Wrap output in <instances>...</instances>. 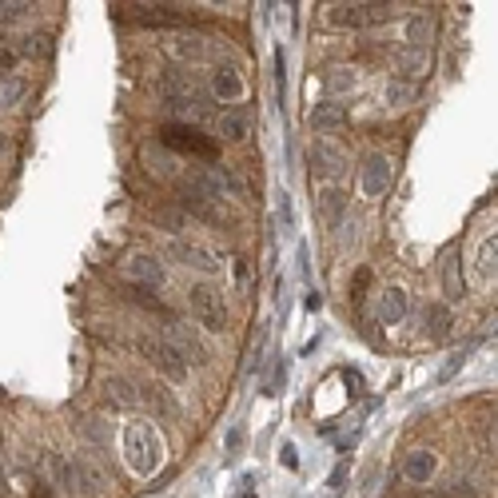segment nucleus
<instances>
[{"label":"nucleus","instance_id":"obj_1","mask_svg":"<svg viewBox=\"0 0 498 498\" xmlns=\"http://www.w3.org/2000/svg\"><path fill=\"white\" fill-rule=\"evenodd\" d=\"M120 450H124V463L136 470V475H156L164 463V442L156 435L152 422H128L120 431Z\"/></svg>","mask_w":498,"mask_h":498},{"label":"nucleus","instance_id":"obj_2","mask_svg":"<svg viewBox=\"0 0 498 498\" xmlns=\"http://www.w3.org/2000/svg\"><path fill=\"white\" fill-rule=\"evenodd\" d=\"M160 140L172 147V152H183V156H200V160H216L219 147L216 140H208L196 124H164L160 128Z\"/></svg>","mask_w":498,"mask_h":498},{"label":"nucleus","instance_id":"obj_3","mask_svg":"<svg viewBox=\"0 0 498 498\" xmlns=\"http://www.w3.org/2000/svg\"><path fill=\"white\" fill-rule=\"evenodd\" d=\"M188 303H191V316L204 331H224L227 327V311H224V295L208 283H196L188 291Z\"/></svg>","mask_w":498,"mask_h":498},{"label":"nucleus","instance_id":"obj_4","mask_svg":"<svg viewBox=\"0 0 498 498\" xmlns=\"http://www.w3.org/2000/svg\"><path fill=\"white\" fill-rule=\"evenodd\" d=\"M391 4H331L327 8V24L331 29H363V24H379L391 21Z\"/></svg>","mask_w":498,"mask_h":498},{"label":"nucleus","instance_id":"obj_5","mask_svg":"<svg viewBox=\"0 0 498 498\" xmlns=\"http://www.w3.org/2000/svg\"><path fill=\"white\" fill-rule=\"evenodd\" d=\"M140 351L147 355V363H152L156 371H164L168 379H176V383L188 379V359H183L168 339H140Z\"/></svg>","mask_w":498,"mask_h":498},{"label":"nucleus","instance_id":"obj_6","mask_svg":"<svg viewBox=\"0 0 498 498\" xmlns=\"http://www.w3.org/2000/svg\"><path fill=\"white\" fill-rule=\"evenodd\" d=\"M359 180H363V191H367L371 200L387 196V188H391V180H395L391 160H387L383 152H371V156L363 160V172H359Z\"/></svg>","mask_w":498,"mask_h":498},{"label":"nucleus","instance_id":"obj_7","mask_svg":"<svg viewBox=\"0 0 498 498\" xmlns=\"http://www.w3.org/2000/svg\"><path fill=\"white\" fill-rule=\"evenodd\" d=\"M172 260H180L183 267H196V271H204V275H216L219 267H224V260H219L211 247L191 244V239H176V244H172Z\"/></svg>","mask_w":498,"mask_h":498},{"label":"nucleus","instance_id":"obj_8","mask_svg":"<svg viewBox=\"0 0 498 498\" xmlns=\"http://www.w3.org/2000/svg\"><path fill=\"white\" fill-rule=\"evenodd\" d=\"M124 275L132 288H164V280H168V271H164V263L156 260V255H132V260L124 263Z\"/></svg>","mask_w":498,"mask_h":498},{"label":"nucleus","instance_id":"obj_9","mask_svg":"<svg viewBox=\"0 0 498 498\" xmlns=\"http://www.w3.org/2000/svg\"><path fill=\"white\" fill-rule=\"evenodd\" d=\"M211 96L224 100V104H236V100L244 96V76H239L232 64H219V68L211 72Z\"/></svg>","mask_w":498,"mask_h":498},{"label":"nucleus","instance_id":"obj_10","mask_svg":"<svg viewBox=\"0 0 498 498\" xmlns=\"http://www.w3.org/2000/svg\"><path fill=\"white\" fill-rule=\"evenodd\" d=\"M311 168H316V176H327V180H339L347 172V160H343V152L339 147H331V144H316L311 147Z\"/></svg>","mask_w":498,"mask_h":498},{"label":"nucleus","instance_id":"obj_11","mask_svg":"<svg viewBox=\"0 0 498 498\" xmlns=\"http://www.w3.org/2000/svg\"><path fill=\"white\" fill-rule=\"evenodd\" d=\"M435 470H439V458L431 455V450H411V455L403 458V478L414 483V486L431 483V478H435Z\"/></svg>","mask_w":498,"mask_h":498},{"label":"nucleus","instance_id":"obj_12","mask_svg":"<svg viewBox=\"0 0 498 498\" xmlns=\"http://www.w3.org/2000/svg\"><path fill=\"white\" fill-rule=\"evenodd\" d=\"M407 319V291L403 288H387L383 299H379V323L395 327V323Z\"/></svg>","mask_w":498,"mask_h":498},{"label":"nucleus","instance_id":"obj_13","mask_svg":"<svg viewBox=\"0 0 498 498\" xmlns=\"http://www.w3.org/2000/svg\"><path fill=\"white\" fill-rule=\"evenodd\" d=\"M307 120H311V128H316V132H335V128L347 124V108L343 104H331V100H327V104L311 108Z\"/></svg>","mask_w":498,"mask_h":498},{"label":"nucleus","instance_id":"obj_14","mask_svg":"<svg viewBox=\"0 0 498 498\" xmlns=\"http://www.w3.org/2000/svg\"><path fill=\"white\" fill-rule=\"evenodd\" d=\"M247 132H252V120H247L244 108H232V112L219 116V136H224L227 144H244Z\"/></svg>","mask_w":498,"mask_h":498},{"label":"nucleus","instance_id":"obj_15","mask_svg":"<svg viewBox=\"0 0 498 498\" xmlns=\"http://www.w3.org/2000/svg\"><path fill=\"white\" fill-rule=\"evenodd\" d=\"M316 211L323 216V224H331V227H335L339 219H343V211H347V191H339V188H327V191H319V200H316Z\"/></svg>","mask_w":498,"mask_h":498},{"label":"nucleus","instance_id":"obj_16","mask_svg":"<svg viewBox=\"0 0 498 498\" xmlns=\"http://www.w3.org/2000/svg\"><path fill=\"white\" fill-rule=\"evenodd\" d=\"M442 291L447 299H463V275H458V252L442 255Z\"/></svg>","mask_w":498,"mask_h":498},{"label":"nucleus","instance_id":"obj_17","mask_svg":"<svg viewBox=\"0 0 498 498\" xmlns=\"http://www.w3.org/2000/svg\"><path fill=\"white\" fill-rule=\"evenodd\" d=\"M136 8V21L144 24H180L183 16L172 13V4H132Z\"/></svg>","mask_w":498,"mask_h":498},{"label":"nucleus","instance_id":"obj_18","mask_svg":"<svg viewBox=\"0 0 498 498\" xmlns=\"http://www.w3.org/2000/svg\"><path fill=\"white\" fill-rule=\"evenodd\" d=\"M108 399H112L116 407H140V391H136L128 379H120V375L108 379Z\"/></svg>","mask_w":498,"mask_h":498},{"label":"nucleus","instance_id":"obj_19","mask_svg":"<svg viewBox=\"0 0 498 498\" xmlns=\"http://www.w3.org/2000/svg\"><path fill=\"white\" fill-rule=\"evenodd\" d=\"M431 36H435L431 16H411V21H407V44H411V49H427Z\"/></svg>","mask_w":498,"mask_h":498},{"label":"nucleus","instance_id":"obj_20","mask_svg":"<svg viewBox=\"0 0 498 498\" xmlns=\"http://www.w3.org/2000/svg\"><path fill=\"white\" fill-rule=\"evenodd\" d=\"M478 271H483V275H498V232L486 236L483 244H478Z\"/></svg>","mask_w":498,"mask_h":498},{"label":"nucleus","instance_id":"obj_21","mask_svg":"<svg viewBox=\"0 0 498 498\" xmlns=\"http://www.w3.org/2000/svg\"><path fill=\"white\" fill-rule=\"evenodd\" d=\"M422 319H427V327H431V335L442 339L450 331V311H447V303H431L427 311H422Z\"/></svg>","mask_w":498,"mask_h":498},{"label":"nucleus","instance_id":"obj_22","mask_svg":"<svg viewBox=\"0 0 498 498\" xmlns=\"http://www.w3.org/2000/svg\"><path fill=\"white\" fill-rule=\"evenodd\" d=\"M76 486H84V494H96L100 486H108V483H104V475L88 463V458H80V463H76Z\"/></svg>","mask_w":498,"mask_h":498},{"label":"nucleus","instance_id":"obj_23","mask_svg":"<svg viewBox=\"0 0 498 498\" xmlns=\"http://www.w3.org/2000/svg\"><path fill=\"white\" fill-rule=\"evenodd\" d=\"M24 92H29V84H24V80H16V76H4V80H0V108H13V104H21V100H24Z\"/></svg>","mask_w":498,"mask_h":498},{"label":"nucleus","instance_id":"obj_24","mask_svg":"<svg viewBox=\"0 0 498 498\" xmlns=\"http://www.w3.org/2000/svg\"><path fill=\"white\" fill-rule=\"evenodd\" d=\"M152 219H156V227H164V232H183V227H188V216L176 208H160Z\"/></svg>","mask_w":498,"mask_h":498},{"label":"nucleus","instance_id":"obj_25","mask_svg":"<svg viewBox=\"0 0 498 498\" xmlns=\"http://www.w3.org/2000/svg\"><path fill=\"white\" fill-rule=\"evenodd\" d=\"M32 13L29 0H0V24H13V21H24Z\"/></svg>","mask_w":498,"mask_h":498},{"label":"nucleus","instance_id":"obj_26","mask_svg":"<svg viewBox=\"0 0 498 498\" xmlns=\"http://www.w3.org/2000/svg\"><path fill=\"white\" fill-rule=\"evenodd\" d=\"M49 470H52V478H57L60 486H76V467L64 463L60 455H49Z\"/></svg>","mask_w":498,"mask_h":498},{"label":"nucleus","instance_id":"obj_27","mask_svg":"<svg viewBox=\"0 0 498 498\" xmlns=\"http://www.w3.org/2000/svg\"><path fill=\"white\" fill-rule=\"evenodd\" d=\"M144 391H147V395H140V403H144V399H152L164 414H176V403L168 399V391H164V387H156V383H152V387H144Z\"/></svg>","mask_w":498,"mask_h":498},{"label":"nucleus","instance_id":"obj_28","mask_svg":"<svg viewBox=\"0 0 498 498\" xmlns=\"http://www.w3.org/2000/svg\"><path fill=\"white\" fill-rule=\"evenodd\" d=\"M327 88H331V92H347V88H355V76H351L347 68H335V76L327 80Z\"/></svg>","mask_w":498,"mask_h":498},{"label":"nucleus","instance_id":"obj_29","mask_svg":"<svg viewBox=\"0 0 498 498\" xmlns=\"http://www.w3.org/2000/svg\"><path fill=\"white\" fill-rule=\"evenodd\" d=\"M399 64H403V68H407V72H414V68H427V52H414V49H407V52H403V57H399Z\"/></svg>","mask_w":498,"mask_h":498},{"label":"nucleus","instance_id":"obj_30","mask_svg":"<svg viewBox=\"0 0 498 498\" xmlns=\"http://www.w3.org/2000/svg\"><path fill=\"white\" fill-rule=\"evenodd\" d=\"M280 463H283V467H291V470L299 467V455H295L291 442H283V447H280Z\"/></svg>","mask_w":498,"mask_h":498},{"label":"nucleus","instance_id":"obj_31","mask_svg":"<svg viewBox=\"0 0 498 498\" xmlns=\"http://www.w3.org/2000/svg\"><path fill=\"white\" fill-rule=\"evenodd\" d=\"M391 100H395V104H403V100H411V88H407V84H391Z\"/></svg>","mask_w":498,"mask_h":498},{"label":"nucleus","instance_id":"obj_32","mask_svg":"<svg viewBox=\"0 0 498 498\" xmlns=\"http://www.w3.org/2000/svg\"><path fill=\"white\" fill-rule=\"evenodd\" d=\"M343 383L351 387V391H363V375L359 371H343Z\"/></svg>","mask_w":498,"mask_h":498},{"label":"nucleus","instance_id":"obj_33","mask_svg":"<svg viewBox=\"0 0 498 498\" xmlns=\"http://www.w3.org/2000/svg\"><path fill=\"white\" fill-rule=\"evenodd\" d=\"M16 64V52L13 49H0V72H8Z\"/></svg>","mask_w":498,"mask_h":498},{"label":"nucleus","instance_id":"obj_34","mask_svg":"<svg viewBox=\"0 0 498 498\" xmlns=\"http://www.w3.org/2000/svg\"><path fill=\"white\" fill-rule=\"evenodd\" d=\"M239 442H244V431H232V435H227V450H239Z\"/></svg>","mask_w":498,"mask_h":498},{"label":"nucleus","instance_id":"obj_35","mask_svg":"<svg viewBox=\"0 0 498 498\" xmlns=\"http://www.w3.org/2000/svg\"><path fill=\"white\" fill-rule=\"evenodd\" d=\"M367 280H371V275H367V271H359V275H355V291H351V295H355V299H359V291H363V288H367Z\"/></svg>","mask_w":498,"mask_h":498},{"label":"nucleus","instance_id":"obj_36","mask_svg":"<svg viewBox=\"0 0 498 498\" xmlns=\"http://www.w3.org/2000/svg\"><path fill=\"white\" fill-rule=\"evenodd\" d=\"M32 498H57L49 491V483H36V491H32Z\"/></svg>","mask_w":498,"mask_h":498},{"label":"nucleus","instance_id":"obj_37","mask_svg":"<svg viewBox=\"0 0 498 498\" xmlns=\"http://www.w3.org/2000/svg\"><path fill=\"white\" fill-rule=\"evenodd\" d=\"M491 447H494V455H498V427L491 431Z\"/></svg>","mask_w":498,"mask_h":498},{"label":"nucleus","instance_id":"obj_38","mask_svg":"<svg viewBox=\"0 0 498 498\" xmlns=\"http://www.w3.org/2000/svg\"><path fill=\"white\" fill-rule=\"evenodd\" d=\"M0 491H4V467H0Z\"/></svg>","mask_w":498,"mask_h":498},{"label":"nucleus","instance_id":"obj_39","mask_svg":"<svg viewBox=\"0 0 498 498\" xmlns=\"http://www.w3.org/2000/svg\"><path fill=\"white\" fill-rule=\"evenodd\" d=\"M4 147H8V140H4V136H0V152H4Z\"/></svg>","mask_w":498,"mask_h":498}]
</instances>
